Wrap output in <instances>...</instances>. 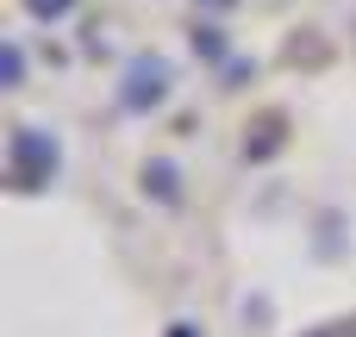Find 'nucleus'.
<instances>
[{"label": "nucleus", "mask_w": 356, "mask_h": 337, "mask_svg": "<svg viewBox=\"0 0 356 337\" xmlns=\"http://www.w3.org/2000/svg\"><path fill=\"white\" fill-rule=\"evenodd\" d=\"M6 156H13V181H19V188L50 181V169H56V144H50L38 125H19L13 144H6Z\"/></svg>", "instance_id": "obj_1"}, {"label": "nucleus", "mask_w": 356, "mask_h": 337, "mask_svg": "<svg viewBox=\"0 0 356 337\" xmlns=\"http://www.w3.org/2000/svg\"><path fill=\"white\" fill-rule=\"evenodd\" d=\"M163 94H169V69H163V63H150V56H144V63H131V88H125V106H138V113H144V106H156Z\"/></svg>", "instance_id": "obj_2"}, {"label": "nucleus", "mask_w": 356, "mask_h": 337, "mask_svg": "<svg viewBox=\"0 0 356 337\" xmlns=\"http://www.w3.org/2000/svg\"><path fill=\"white\" fill-rule=\"evenodd\" d=\"M144 188H156L163 200H175V169H169V163H150V169H144Z\"/></svg>", "instance_id": "obj_3"}, {"label": "nucleus", "mask_w": 356, "mask_h": 337, "mask_svg": "<svg viewBox=\"0 0 356 337\" xmlns=\"http://www.w3.org/2000/svg\"><path fill=\"white\" fill-rule=\"evenodd\" d=\"M63 6H69V0H31V13H44V19H56Z\"/></svg>", "instance_id": "obj_4"}]
</instances>
